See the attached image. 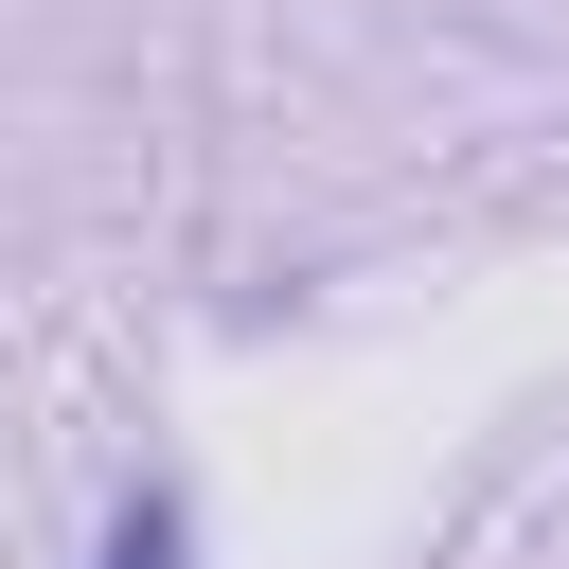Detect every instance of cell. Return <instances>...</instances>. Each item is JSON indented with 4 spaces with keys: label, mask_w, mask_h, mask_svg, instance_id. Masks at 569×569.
Masks as SVG:
<instances>
[{
    "label": "cell",
    "mask_w": 569,
    "mask_h": 569,
    "mask_svg": "<svg viewBox=\"0 0 569 569\" xmlns=\"http://www.w3.org/2000/svg\"><path fill=\"white\" fill-rule=\"evenodd\" d=\"M89 569H196V516H178V498L142 480V498L107 516V551H89Z\"/></svg>",
    "instance_id": "1"
}]
</instances>
